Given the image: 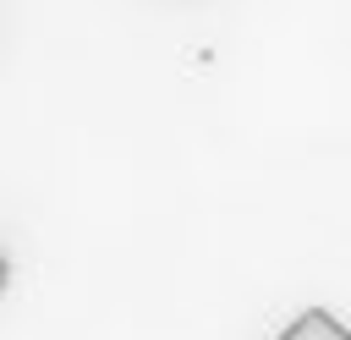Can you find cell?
<instances>
[{"mask_svg":"<svg viewBox=\"0 0 351 340\" xmlns=\"http://www.w3.org/2000/svg\"><path fill=\"white\" fill-rule=\"evenodd\" d=\"M0 291H5V258H0Z\"/></svg>","mask_w":351,"mask_h":340,"instance_id":"2","label":"cell"},{"mask_svg":"<svg viewBox=\"0 0 351 340\" xmlns=\"http://www.w3.org/2000/svg\"><path fill=\"white\" fill-rule=\"evenodd\" d=\"M274 340H351V329H346V318H335L329 307H307V313H296Z\"/></svg>","mask_w":351,"mask_h":340,"instance_id":"1","label":"cell"}]
</instances>
